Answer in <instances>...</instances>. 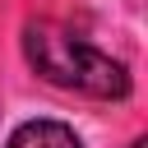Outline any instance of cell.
Segmentation results:
<instances>
[{"instance_id":"6da1fadb","label":"cell","mask_w":148,"mask_h":148,"mask_svg":"<svg viewBox=\"0 0 148 148\" xmlns=\"http://www.w3.org/2000/svg\"><path fill=\"white\" fill-rule=\"evenodd\" d=\"M23 56L46 83H56L65 92H83V97H102V102L130 97V69L65 23H51V18L28 23L23 28Z\"/></svg>"},{"instance_id":"7a4b0ae2","label":"cell","mask_w":148,"mask_h":148,"mask_svg":"<svg viewBox=\"0 0 148 148\" xmlns=\"http://www.w3.org/2000/svg\"><path fill=\"white\" fill-rule=\"evenodd\" d=\"M5 148H79V139L60 120H28L5 139Z\"/></svg>"},{"instance_id":"3957f363","label":"cell","mask_w":148,"mask_h":148,"mask_svg":"<svg viewBox=\"0 0 148 148\" xmlns=\"http://www.w3.org/2000/svg\"><path fill=\"white\" fill-rule=\"evenodd\" d=\"M130 148H148V143H143V139H134V143H130Z\"/></svg>"}]
</instances>
